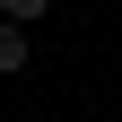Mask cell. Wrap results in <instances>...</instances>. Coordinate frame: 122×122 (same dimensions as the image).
Returning <instances> with one entry per match:
<instances>
[{
    "instance_id": "obj_2",
    "label": "cell",
    "mask_w": 122,
    "mask_h": 122,
    "mask_svg": "<svg viewBox=\"0 0 122 122\" xmlns=\"http://www.w3.org/2000/svg\"><path fill=\"white\" fill-rule=\"evenodd\" d=\"M44 9H52V0H0V18H18V26H26V18H44Z\"/></svg>"
},
{
    "instance_id": "obj_1",
    "label": "cell",
    "mask_w": 122,
    "mask_h": 122,
    "mask_svg": "<svg viewBox=\"0 0 122 122\" xmlns=\"http://www.w3.org/2000/svg\"><path fill=\"white\" fill-rule=\"evenodd\" d=\"M0 70H26V35H18V18H0Z\"/></svg>"
}]
</instances>
